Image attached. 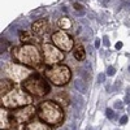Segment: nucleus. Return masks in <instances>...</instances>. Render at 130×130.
I'll list each match as a JSON object with an SVG mask.
<instances>
[{"label": "nucleus", "instance_id": "obj_1", "mask_svg": "<svg viewBox=\"0 0 130 130\" xmlns=\"http://www.w3.org/2000/svg\"><path fill=\"white\" fill-rule=\"evenodd\" d=\"M38 116L40 117V120L50 125H59L64 120V112L61 107L52 100L42 102L38 105Z\"/></svg>", "mask_w": 130, "mask_h": 130}, {"label": "nucleus", "instance_id": "obj_2", "mask_svg": "<svg viewBox=\"0 0 130 130\" xmlns=\"http://www.w3.org/2000/svg\"><path fill=\"white\" fill-rule=\"evenodd\" d=\"M13 57L24 65H30V67H37L42 62V56L35 46L31 44H24L16 47L12 51Z\"/></svg>", "mask_w": 130, "mask_h": 130}, {"label": "nucleus", "instance_id": "obj_3", "mask_svg": "<svg viewBox=\"0 0 130 130\" xmlns=\"http://www.w3.org/2000/svg\"><path fill=\"white\" fill-rule=\"evenodd\" d=\"M32 102L31 96L18 89H12L8 94L2 96V105L5 108H17V107H26Z\"/></svg>", "mask_w": 130, "mask_h": 130}, {"label": "nucleus", "instance_id": "obj_4", "mask_svg": "<svg viewBox=\"0 0 130 130\" xmlns=\"http://www.w3.org/2000/svg\"><path fill=\"white\" fill-rule=\"evenodd\" d=\"M46 77L55 86H62L70 81L72 73L67 65H53L46 70Z\"/></svg>", "mask_w": 130, "mask_h": 130}, {"label": "nucleus", "instance_id": "obj_5", "mask_svg": "<svg viewBox=\"0 0 130 130\" xmlns=\"http://www.w3.org/2000/svg\"><path fill=\"white\" fill-rule=\"evenodd\" d=\"M24 89L34 96H44L50 92V85L40 75H32L24 82Z\"/></svg>", "mask_w": 130, "mask_h": 130}, {"label": "nucleus", "instance_id": "obj_6", "mask_svg": "<svg viewBox=\"0 0 130 130\" xmlns=\"http://www.w3.org/2000/svg\"><path fill=\"white\" fill-rule=\"evenodd\" d=\"M43 56H44V62L47 65H56L57 62L62 61L65 57V53L59 50L55 44H50V43H44L43 44Z\"/></svg>", "mask_w": 130, "mask_h": 130}, {"label": "nucleus", "instance_id": "obj_7", "mask_svg": "<svg viewBox=\"0 0 130 130\" xmlns=\"http://www.w3.org/2000/svg\"><path fill=\"white\" fill-rule=\"evenodd\" d=\"M7 74L9 79H12L14 82H20V81H26L30 75H31V70L25 68L24 65H17V64H10L7 67Z\"/></svg>", "mask_w": 130, "mask_h": 130}, {"label": "nucleus", "instance_id": "obj_8", "mask_svg": "<svg viewBox=\"0 0 130 130\" xmlns=\"http://www.w3.org/2000/svg\"><path fill=\"white\" fill-rule=\"evenodd\" d=\"M51 40L53 42V44H55L59 50H61L62 52L70 51L74 46L73 39L62 30H59L56 32H53V34L51 35Z\"/></svg>", "mask_w": 130, "mask_h": 130}, {"label": "nucleus", "instance_id": "obj_9", "mask_svg": "<svg viewBox=\"0 0 130 130\" xmlns=\"http://www.w3.org/2000/svg\"><path fill=\"white\" fill-rule=\"evenodd\" d=\"M34 112H35V108H34V107H32V105H26V107L22 108V109L16 111V112L12 115V118H13V121H16L17 124L27 122L30 118L32 117Z\"/></svg>", "mask_w": 130, "mask_h": 130}, {"label": "nucleus", "instance_id": "obj_10", "mask_svg": "<svg viewBox=\"0 0 130 130\" xmlns=\"http://www.w3.org/2000/svg\"><path fill=\"white\" fill-rule=\"evenodd\" d=\"M31 30L34 31L35 34H38V35L44 34V32L48 30V22H47V20L40 18V20L35 21V22L32 24V26H31Z\"/></svg>", "mask_w": 130, "mask_h": 130}, {"label": "nucleus", "instance_id": "obj_11", "mask_svg": "<svg viewBox=\"0 0 130 130\" xmlns=\"http://www.w3.org/2000/svg\"><path fill=\"white\" fill-rule=\"evenodd\" d=\"M25 130H51V127L44 122L34 121V122H29L25 126Z\"/></svg>", "mask_w": 130, "mask_h": 130}, {"label": "nucleus", "instance_id": "obj_12", "mask_svg": "<svg viewBox=\"0 0 130 130\" xmlns=\"http://www.w3.org/2000/svg\"><path fill=\"white\" fill-rule=\"evenodd\" d=\"M74 87H75V90L79 91L81 94H86V92H87V86H86V82L83 79H81V78L74 81Z\"/></svg>", "mask_w": 130, "mask_h": 130}, {"label": "nucleus", "instance_id": "obj_13", "mask_svg": "<svg viewBox=\"0 0 130 130\" xmlns=\"http://www.w3.org/2000/svg\"><path fill=\"white\" fill-rule=\"evenodd\" d=\"M73 56H74L75 60L82 61V60L85 59V56H86V52H85L83 47H82V46H77V47H75V50H74V52H73Z\"/></svg>", "mask_w": 130, "mask_h": 130}, {"label": "nucleus", "instance_id": "obj_14", "mask_svg": "<svg viewBox=\"0 0 130 130\" xmlns=\"http://www.w3.org/2000/svg\"><path fill=\"white\" fill-rule=\"evenodd\" d=\"M0 90H2V95L8 94V91L12 90V81L8 79H2V85H0Z\"/></svg>", "mask_w": 130, "mask_h": 130}, {"label": "nucleus", "instance_id": "obj_15", "mask_svg": "<svg viewBox=\"0 0 130 130\" xmlns=\"http://www.w3.org/2000/svg\"><path fill=\"white\" fill-rule=\"evenodd\" d=\"M73 105L77 108V109H81V108L83 107V99L79 96V95H73Z\"/></svg>", "mask_w": 130, "mask_h": 130}, {"label": "nucleus", "instance_id": "obj_16", "mask_svg": "<svg viewBox=\"0 0 130 130\" xmlns=\"http://www.w3.org/2000/svg\"><path fill=\"white\" fill-rule=\"evenodd\" d=\"M59 25H60V27H61V29H70V27H72V22H70V20H69V18H67V17L60 18Z\"/></svg>", "mask_w": 130, "mask_h": 130}, {"label": "nucleus", "instance_id": "obj_17", "mask_svg": "<svg viewBox=\"0 0 130 130\" xmlns=\"http://www.w3.org/2000/svg\"><path fill=\"white\" fill-rule=\"evenodd\" d=\"M8 126V120H7V112L2 109V130H5Z\"/></svg>", "mask_w": 130, "mask_h": 130}, {"label": "nucleus", "instance_id": "obj_18", "mask_svg": "<svg viewBox=\"0 0 130 130\" xmlns=\"http://www.w3.org/2000/svg\"><path fill=\"white\" fill-rule=\"evenodd\" d=\"M18 38H20L21 42H27V40L31 39V37L27 34V32H25V31H21L20 34H18Z\"/></svg>", "mask_w": 130, "mask_h": 130}, {"label": "nucleus", "instance_id": "obj_19", "mask_svg": "<svg viewBox=\"0 0 130 130\" xmlns=\"http://www.w3.org/2000/svg\"><path fill=\"white\" fill-rule=\"evenodd\" d=\"M46 13V9L44 8H39L37 10H34V12H31V14L34 16V17H38V16H42V14H44Z\"/></svg>", "mask_w": 130, "mask_h": 130}, {"label": "nucleus", "instance_id": "obj_20", "mask_svg": "<svg viewBox=\"0 0 130 130\" xmlns=\"http://www.w3.org/2000/svg\"><path fill=\"white\" fill-rule=\"evenodd\" d=\"M105 116L112 120V118H115V112L111 109V108H107V109H105Z\"/></svg>", "mask_w": 130, "mask_h": 130}, {"label": "nucleus", "instance_id": "obj_21", "mask_svg": "<svg viewBox=\"0 0 130 130\" xmlns=\"http://www.w3.org/2000/svg\"><path fill=\"white\" fill-rule=\"evenodd\" d=\"M113 107L116 108V109H122V108H124V103L121 100H116L115 104H113Z\"/></svg>", "mask_w": 130, "mask_h": 130}, {"label": "nucleus", "instance_id": "obj_22", "mask_svg": "<svg viewBox=\"0 0 130 130\" xmlns=\"http://www.w3.org/2000/svg\"><path fill=\"white\" fill-rule=\"evenodd\" d=\"M115 73H116V69H115V67H108L107 68V75H115Z\"/></svg>", "mask_w": 130, "mask_h": 130}, {"label": "nucleus", "instance_id": "obj_23", "mask_svg": "<svg viewBox=\"0 0 130 130\" xmlns=\"http://www.w3.org/2000/svg\"><path fill=\"white\" fill-rule=\"evenodd\" d=\"M103 44H104V46H105L107 48H108V47L111 46V42H109V38H108L107 35H105V37L103 38Z\"/></svg>", "mask_w": 130, "mask_h": 130}, {"label": "nucleus", "instance_id": "obj_24", "mask_svg": "<svg viewBox=\"0 0 130 130\" xmlns=\"http://www.w3.org/2000/svg\"><path fill=\"white\" fill-rule=\"evenodd\" d=\"M127 120H129V117L125 115V116H122V117L120 118V124H121V125H125V124L127 122Z\"/></svg>", "mask_w": 130, "mask_h": 130}, {"label": "nucleus", "instance_id": "obj_25", "mask_svg": "<svg viewBox=\"0 0 130 130\" xmlns=\"http://www.w3.org/2000/svg\"><path fill=\"white\" fill-rule=\"evenodd\" d=\"M104 79H105V74H103V73H100L99 75H98V82H104Z\"/></svg>", "mask_w": 130, "mask_h": 130}, {"label": "nucleus", "instance_id": "obj_26", "mask_svg": "<svg viewBox=\"0 0 130 130\" xmlns=\"http://www.w3.org/2000/svg\"><path fill=\"white\" fill-rule=\"evenodd\" d=\"M120 86H121V82H120V81H118V82H116V83H115V86H113V90H112V91H116V90H118V89H120Z\"/></svg>", "mask_w": 130, "mask_h": 130}, {"label": "nucleus", "instance_id": "obj_27", "mask_svg": "<svg viewBox=\"0 0 130 130\" xmlns=\"http://www.w3.org/2000/svg\"><path fill=\"white\" fill-rule=\"evenodd\" d=\"M73 7H74V9H77V10H81L82 9V5L78 4V3H73Z\"/></svg>", "mask_w": 130, "mask_h": 130}, {"label": "nucleus", "instance_id": "obj_28", "mask_svg": "<svg viewBox=\"0 0 130 130\" xmlns=\"http://www.w3.org/2000/svg\"><path fill=\"white\" fill-rule=\"evenodd\" d=\"M124 103H126V104H130V94H126L125 99H124Z\"/></svg>", "mask_w": 130, "mask_h": 130}, {"label": "nucleus", "instance_id": "obj_29", "mask_svg": "<svg viewBox=\"0 0 130 130\" xmlns=\"http://www.w3.org/2000/svg\"><path fill=\"white\" fill-rule=\"evenodd\" d=\"M115 47H116V50H121L122 48V42H117Z\"/></svg>", "mask_w": 130, "mask_h": 130}, {"label": "nucleus", "instance_id": "obj_30", "mask_svg": "<svg viewBox=\"0 0 130 130\" xmlns=\"http://www.w3.org/2000/svg\"><path fill=\"white\" fill-rule=\"evenodd\" d=\"M99 46H100V40L96 38V40H95V48H99Z\"/></svg>", "mask_w": 130, "mask_h": 130}, {"label": "nucleus", "instance_id": "obj_31", "mask_svg": "<svg viewBox=\"0 0 130 130\" xmlns=\"http://www.w3.org/2000/svg\"><path fill=\"white\" fill-rule=\"evenodd\" d=\"M126 7H127V8H130V2H127V3H126Z\"/></svg>", "mask_w": 130, "mask_h": 130}, {"label": "nucleus", "instance_id": "obj_32", "mask_svg": "<svg viewBox=\"0 0 130 130\" xmlns=\"http://www.w3.org/2000/svg\"><path fill=\"white\" fill-rule=\"evenodd\" d=\"M108 2H109V0H103V3L105 4V3H108Z\"/></svg>", "mask_w": 130, "mask_h": 130}, {"label": "nucleus", "instance_id": "obj_33", "mask_svg": "<svg viewBox=\"0 0 130 130\" xmlns=\"http://www.w3.org/2000/svg\"><path fill=\"white\" fill-rule=\"evenodd\" d=\"M129 72H130V67H129Z\"/></svg>", "mask_w": 130, "mask_h": 130}]
</instances>
